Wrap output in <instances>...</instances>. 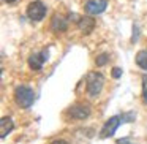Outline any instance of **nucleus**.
<instances>
[{
  "mask_svg": "<svg viewBox=\"0 0 147 144\" xmlns=\"http://www.w3.org/2000/svg\"><path fill=\"white\" fill-rule=\"evenodd\" d=\"M67 116L71 119H76V120H82L90 116V108L89 105H74L67 111Z\"/></svg>",
  "mask_w": 147,
  "mask_h": 144,
  "instance_id": "nucleus-5",
  "label": "nucleus"
},
{
  "mask_svg": "<svg viewBox=\"0 0 147 144\" xmlns=\"http://www.w3.org/2000/svg\"><path fill=\"white\" fill-rule=\"evenodd\" d=\"M51 144H68L67 141H63V139H55V141H52Z\"/></svg>",
  "mask_w": 147,
  "mask_h": 144,
  "instance_id": "nucleus-15",
  "label": "nucleus"
},
{
  "mask_svg": "<svg viewBox=\"0 0 147 144\" xmlns=\"http://www.w3.org/2000/svg\"><path fill=\"white\" fill-rule=\"evenodd\" d=\"M7 3H13V2H16V0H5Z\"/></svg>",
  "mask_w": 147,
  "mask_h": 144,
  "instance_id": "nucleus-16",
  "label": "nucleus"
},
{
  "mask_svg": "<svg viewBox=\"0 0 147 144\" xmlns=\"http://www.w3.org/2000/svg\"><path fill=\"white\" fill-rule=\"evenodd\" d=\"M14 101H16L18 106H21L24 109L30 108L33 105V101H35V92L27 86L16 87V90H14Z\"/></svg>",
  "mask_w": 147,
  "mask_h": 144,
  "instance_id": "nucleus-1",
  "label": "nucleus"
},
{
  "mask_svg": "<svg viewBox=\"0 0 147 144\" xmlns=\"http://www.w3.org/2000/svg\"><path fill=\"white\" fill-rule=\"evenodd\" d=\"M78 27H79V30L84 35H89V33L93 32V29H95V19L90 18V16H82L78 21Z\"/></svg>",
  "mask_w": 147,
  "mask_h": 144,
  "instance_id": "nucleus-8",
  "label": "nucleus"
},
{
  "mask_svg": "<svg viewBox=\"0 0 147 144\" xmlns=\"http://www.w3.org/2000/svg\"><path fill=\"white\" fill-rule=\"evenodd\" d=\"M108 8V0H89L86 3V13L90 16L101 14Z\"/></svg>",
  "mask_w": 147,
  "mask_h": 144,
  "instance_id": "nucleus-6",
  "label": "nucleus"
},
{
  "mask_svg": "<svg viewBox=\"0 0 147 144\" xmlns=\"http://www.w3.org/2000/svg\"><path fill=\"white\" fill-rule=\"evenodd\" d=\"M51 29L54 32H65L67 30V19H63L59 14H54V18L51 21Z\"/></svg>",
  "mask_w": 147,
  "mask_h": 144,
  "instance_id": "nucleus-9",
  "label": "nucleus"
},
{
  "mask_svg": "<svg viewBox=\"0 0 147 144\" xmlns=\"http://www.w3.org/2000/svg\"><path fill=\"white\" fill-rule=\"evenodd\" d=\"M46 11H48L46 10V5L43 2H40V0H36V2L29 3V7H27V16L32 21H41L46 16Z\"/></svg>",
  "mask_w": 147,
  "mask_h": 144,
  "instance_id": "nucleus-3",
  "label": "nucleus"
},
{
  "mask_svg": "<svg viewBox=\"0 0 147 144\" xmlns=\"http://www.w3.org/2000/svg\"><path fill=\"white\" fill-rule=\"evenodd\" d=\"M46 59H48V54H46L45 51L43 52H35V54H32L29 57V67L32 68V70H35V71H40L43 68V64L46 62Z\"/></svg>",
  "mask_w": 147,
  "mask_h": 144,
  "instance_id": "nucleus-7",
  "label": "nucleus"
},
{
  "mask_svg": "<svg viewBox=\"0 0 147 144\" xmlns=\"http://www.w3.org/2000/svg\"><path fill=\"white\" fill-rule=\"evenodd\" d=\"M103 86H105V78H103L101 73H89L87 76V93L90 97H96L100 92H101Z\"/></svg>",
  "mask_w": 147,
  "mask_h": 144,
  "instance_id": "nucleus-2",
  "label": "nucleus"
},
{
  "mask_svg": "<svg viewBox=\"0 0 147 144\" xmlns=\"http://www.w3.org/2000/svg\"><path fill=\"white\" fill-rule=\"evenodd\" d=\"M120 117L119 116H112V117H109L108 120L105 122V125H103V128L100 130V138H109L112 136V135L115 133V130H117V127L120 125Z\"/></svg>",
  "mask_w": 147,
  "mask_h": 144,
  "instance_id": "nucleus-4",
  "label": "nucleus"
},
{
  "mask_svg": "<svg viewBox=\"0 0 147 144\" xmlns=\"http://www.w3.org/2000/svg\"><path fill=\"white\" fill-rule=\"evenodd\" d=\"M95 62H96V67H103V65H106L109 62V55L108 54H100Z\"/></svg>",
  "mask_w": 147,
  "mask_h": 144,
  "instance_id": "nucleus-12",
  "label": "nucleus"
},
{
  "mask_svg": "<svg viewBox=\"0 0 147 144\" xmlns=\"http://www.w3.org/2000/svg\"><path fill=\"white\" fill-rule=\"evenodd\" d=\"M142 101L147 105V74L142 76Z\"/></svg>",
  "mask_w": 147,
  "mask_h": 144,
  "instance_id": "nucleus-13",
  "label": "nucleus"
},
{
  "mask_svg": "<svg viewBox=\"0 0 147 144\" xmlns=\"http://www.w3.org/2000/svg\"><path fill=\"white\" fill-rule=\"evenodd\" d=\"M14 128V124L13 120H11L10 117H3L2 120H0V136L5 138L8 133H10L11 130Z\"/></svg>",
  "mask_w": 147,
  "mask_h": 144,
  "instance_id": "nucleus-10",
  "label": "nucleus"
},
{
  "mask_svg": "<svg viewBox=\"0 0 147 144\" xmlns=\"http://www.w3.org/2000/svg\"><path fill=\"white\" fill-rule=\"evenodd\" d=\"M122 76V70L120 68H112V78H115V79H117V78H120Z\"/></svg>",
  "mask_w": 147,
  "mask_h": 144,
  "instance_id": "nucleus-14",
  "label": "nucleus"
},
{
  "mask_svg": "<svg viewBox=\"0 0 147 144\" xmlns=\"http://www.w3.org/2000/svg\"><path fill=\"white\" fill-rule=\"evenodd\" d=\"M136 64L142 70H147V49H142L136 54Z\"/></svg>",
  "mask_w": 147,
  "mask_h": 144,
  "instance_id": "nucleus-11",
  "label": "nucleus"
}]
</instances>
